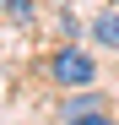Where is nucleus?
<instances>
[{"instance_id": "f257e3e1", "label": "nucleus", "mask_w": 119, "mask_h": 125, "mask_svg": "<svg viewBox=\"0 0 119 125\" xmlns=\"http://www.w3.org/2000/svg\"><path fill=\"white\" fill-rule=\"evenodd\" d=\"M43 76L54 82V87H92L97 82V60L81 49V44H60V49H49V60H43Z\"/></svg>"}, {"instance_id": "7ed1b4c3", "label": "nucleus", "mask_w": 119, "mask_h": 125, "mask_svg": "<svg viewBox=\"0 0 119 125\" xmlns=\"http://www.w3.org/2000/svg\"><path fill=\"white\" fill-rule=\"evenodd\" d=\"M92 38H97V44H103V49H119V6H108V11H97L92 16Z\"/></svg>"}, {"instance_id": "39448f33", "label": "nucleus", "mask_w": 119, "mask_h": 125, "mask_svg": "<svg viewBox=\"0 0 119 125\" xmlns=\"http://www.w3.org/2000/svg\"><path fill=\"white\" fill-rule=\"evenodd\" d=\"M65 125H114V120H108V109H97V114H76V120H65Z\"/></svg>"}, {"instance_id": "20e7f679", "label": "nucleus", "mask_w": 119, "mask_h": 125, "mask_svg": "<svg viewBox=\"0 0 119 125\" xmlns=\"http://www.w3.org/2000/svg\"><path fill=\"white\" fill-rule=\"evenodd\" d=\"M0 16L11 27H33V0H0Z\"/></svg>"}, {"instance_id": "f03ea898", "label": "nucleus", "mask_w": 119, "mask_h": 125, "mask_svg": "<svg viewBox=\"0 0 119 125\" xmlns=\"http://www.w3.org/2000/svg\"><path fill=\"white\" fill-rule=\"evenodd\" d=\"M97 109H108V98L92 93V87H76L65 103H60V114H65V120H76V114H97Z\"/></svg>"}]
</instances>
